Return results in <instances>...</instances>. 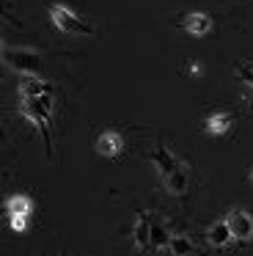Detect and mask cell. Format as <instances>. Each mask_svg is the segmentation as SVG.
I'll return each instance as SVG.
<instances>
[{
	"mask_svg": "<svg viewBox=\"0 0 253 256\" xmlns=\"http://www.w3.org/2000/svg\"><path fill=\"white\" fill-rule=\"evenodd\" d=\"M20 113L25 118H30L38 130H42L44 146H47V157L52 152V94L42 96H20Z\"/></svg>",
	"mask_w": 253,
	"mask_h": 256,
	"instance_id": "obj_1",
	"label": "cell"
},
{
	"mask_svg": "<svg viewBox=\"0 0 253 256\" xmlns=\"http://www.w3.org/2000/svg\"><path fill=\"white\" fill-rule=\"evenodd\" d=\"M47 12H50V20L58 30L69 36H94V25H88L86 20H80L69 6L64 3H47Z\"/></svg>",
	"mask_w": 253,
	"mask_h": 256,
	"instance_id": "obj_2",
	"label": "cell"
},
{
	"mask_svg": "<svg viewBox=\"0 0 253 256\" xmlns=\"http://www.w3.org/2000/svg\"><path fill=\"white\" fill-rule=\"evenodd\" d=\"M3 64L20 74H36L42 66V52L30 47H3Z\"/></svg>",
	"mask_w": 253,
	"mask_h": 256,
	"instance_id": "obj_3",
	"label": "cell"
},
{
	"mask_svg": "<svg viewBox=\"0 0 253 256\" xmlns=\"http://www.w3.org/2000/svg\"><path fill=\"white\" fill-rule=\"evenodd\" d=\"M226 220H228V228L231 234H234V242L245 245L248 240H253V215L248 210H231L228 215H226Z\"/></svg>",
	"mask_w": 253,
	"mask_h": 256,
	"instance_id": "obj_4",
	"label": "cell"
},
{
	"mask_svg": "<svg viewBox=\"0 0 253 256\" xmlns=\"http://www.w3.org/2000/svg\"><path fill=\"white\" fill-rule=\"evenodd\" d=\"M148 160L154 162V168H157L160 179H162V176H168V174L174 171V168H179V166H182V160H179V157H174V154H170V152L165 149L162 144H157L152 152H148Z\"/></svg>",
	"mask_w": 253,
	"mask_h": 256,
	"instance_id": "obj_5",
	"label": "cell"
},
{
	"mask_svg": "<svg viewBox=\"0 0 253 256\" xmlns=\"http://www.w3.org/2000/svg\"><path fill=\"white\" fill-rule=\"evenodd\" d=\"M96 152L102 157H121V152H124V138H121V132L104 130L96 138Z\"/></svg>",
	"mask_w": 253,
	"mask_h": 256,
	"instance_id": "obj_6",
	"label": "cell"
},
{
	"mask_svg": "<svg viewBox=\"0 0 253 256\" xmlns=\"http://www.w3.org/2000/svg\"><path fill=\"white\" fill-rule=\"evenodd\" d=\"M204 127H206L209 135H228L231 130H234V113L231 110H214L206 116V122H204Z\"/></svg>",
	"mask_w": 253,
	"mask_h": 256,
	"instance_id": "obj_7",
	"label": "cell"
},
{
	"mask_svg": "<svg viewBox=\"0 0 253 256\" xmlns=\"http://www.w3.org/2000/svg\"><path fill=\"white\" fill-rule=\"evenodd\" d=\"M152 218L148 212H140L135 220V226H132V240H135V245L140 250H148L152 248Z\"/></svg>",
	"mask_w": 253,
	"mask_h": 256,
	"instance_id": "obj_8",
	"label": "cell"
},
{
	"mask_svg": "<svg viewBox=\"0 0 253 256\" xmlns=\"http://www.w3.org/2000/svg\"><path fill=\"white\" fill-rule=\"evenodd\" d=\"M42 94H55L52 83L36 78V74H22V80H20V96H42Z\"/></svg>",
	"mask_w": 253,
	"mask_h": 256,
	"instance_id": "obj_9",
	"label": "cell"
},
{
	"mask_svg": "<svg viewBox=\"0 0 253 256\" xmlns=\"http://www.w3.org/2000/svg\"><path fill=\"white\" fill-rule=\"evenodd\" d=\"M206 242L212 245V248H226V245H231L234 242V234H231V228H228V220H214L212 226L206 228Z\"/></svg>",
	"mask_w": 253,
	"mask_h": 256,
	"instance_id": "obj_10",
	"label": "cell"
},
{
	"mask_svg": "<svg viewBox=\"0 0 253 256\" xmlns=\"http://www.w3.org/2000/svg\"><path fill=\"white\" fill-rule=\"evenodd\" d=\"M162 184H165V190H168V193H174V196H184L187 184H190V171H187L184 162H182L179 168H174V171H170L168 176H162Z\"/></svg>",
	"mask_w": 253,
	"mask_h": 256,
	"instance_id": "obj_11",
	"label": "cell"
},
{
	"mask_svg": "<svg viewBox=\"0 0 253 256\" xmlns=\"http://www.w3.org/2000/svg\"><path fill=\"white\" fill-rule=\"evenodd\" d=\"M182 28H184L187 34H192V36H206L209 30H212V17L204 14V12H192V14H187V17L182 20Z\"/></svg>",
	"mask_w": 253,
	"mask_h": 256,
	"instance_id": "obj_12",
	"label": "cell"
},
{
	"mask_svg": "<svg viewBox=\"0 0 253 256\" xmlns=\"http://www.w3.org/2000/svg\"><path fill=\"white\" fill-rule=\"evenodd\" d=\"M170 237L174 234L168 232V226H165L162 218H152V250H165L170 245Z\"/></svg>",
	"mask_w": 253,
	"mask_h": 256,
	"instance_id": "obj_13",
	"label": "cell"
},
{
	"mask_svg": "<svg viewBox=\"0 0 253 256\" xmlns=\"http://www.w3.org/2000/svg\"><path fill=\"white\" fill-rule=\"evenodd\" d=\"M33 212V201L22 193H14L6 198V215H30Z\"/></svg>",
	"mask_w": 253,
	"mask_h": 256,
	"instance_id": "obj_14",
	"label": "cell"
},
{
	"mask_svg": "<svg viewBox=\"0 0 253 256\" xmlns=\"http://www.w3.org/2000/svg\"><path fill=\"white\" fill-rule=\"evenodd\" d=\"M168 250H170V256H192L196 254V242H192L187 234H174Z\"/></svg>",
	"mask_w": 253,
	"mask_h": 256,
	"instance_id": "obj_15",
	"label": "cell"
},
{
	"mask_svg": "<svg viewBox=\"0 0 253 256\" xmlns=\"http://www.w3.org/2000/svg\"><path fill=\"white\" fill-rule=\"evenodd\" d=\"M234 72H236V78H240L242 83L250 86V88H253V66H248V64H236Z\"/></svg>",
	"mask_w": 253,
	"mask_h": 256,
	"instance_id": "obj_16",
	"label": "cell"
},
{
	"mask_svg": "<svg viewBox=\"0 0 253 256\" xmlns=\"http://www.w3.org/2000/svg\"><path fill=\"white\" fill-rule=\"evenodd\" d=\"M28 218L30 215H8V226H11V232H16V234H22L28 228Z\"/></svg>",
	"mask_w": 253,
	"mask_h": 256,
	"instance_id": "obj_17",
	"label": "cell"
},
{
	"mask_svg": "<svg viewBox=\"0 0 253 256\" xmlns=\"http://www.w3.org/2000/svg\"><path fill=\"white\" fill-rule=\"evenodd\" d=\"M187 64H190V66H187V72H190V74H201V66H198L196 61H187Z\"/></svg>",
	"mask_w": 253,
	"mask_h": 256,
	"instance_id": "obj_18",
	"label": "cell"
},
{
	"mask_svg": "<svg viewBox=\"0 0 253 256\" xmlns=\"http://www.w3.org/2000/svg\"><path fill=\"white\" fill-rule=\"evenodd\" d=\"M248 179H250V184H253V168H250V174H248Z\"/></svg>",
	"mask_w": 253,
	"mask_h": 256,
	"instance_id": "obj_19",
	"label": "cell"
}]
</instances>
